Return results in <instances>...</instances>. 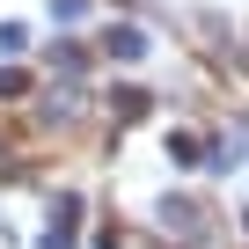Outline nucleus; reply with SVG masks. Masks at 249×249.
Here are the masks:
<instances>
[{
    "instance_id": "1",
    "label": "nucleus",
    "mask_w": 249,
    "mask_h": 249,
    "mask_svg": "<svg viewBox=\"0 0 249 249\" xmlns=\"http://www.w3.org/2000/svg\"><path fill=\"white\" fill-rule=\"evenodd\" d=\"M110 52H117V59H140V52H147V37L124 22V30H110Z\"/></svg>"
},
{
    "instance_id": "2",
    "label": "nucleus",
    "mask_w": 249,
    "mask_h": 249,
    "mask_svg": "<svg viewBox=\"0 0 249 249\" xmlns=\"http://www.w3.org/2000/svg\"><path fill=\"white\" fill-rule=\"evenodd\" d=\"M110 103H117V117H140V110H147V88H117Z\"/></svg>"
}]
</instances>
